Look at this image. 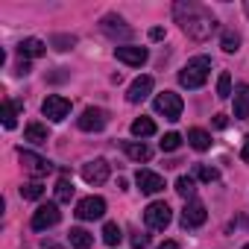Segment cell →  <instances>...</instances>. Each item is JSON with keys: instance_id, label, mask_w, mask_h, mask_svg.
<instances>
[{"instance_id": "cell-14", "label": "cell", "mask_w": 249, "mask_h": 249, "mask_svg": "<svg viewBox=\"0 0 249 249\" xmlns=\"http://www.w3.org/2000/svg\"><path fill=\"white\" fill-rule=\"evenodd\" d=\"M150 94H153V76H138V79L129 85L126 100H129V103H144Z\"/></svg>"}, {"instance_id": "cell-25", "label": "cell", "mask_w": 249, "mask_h": 249, "mask_svg": "<svg viewBox=\"0 0 249 249\" xmlns=\"http://www.w3.org/2000/svg\"><path fill=\"white\" fill-rule=\"evenodd\" d=\"M120 240H123L120 226H117V223H106V226H103V243H106V246H117Z\"/></svg>"}, {"instance_id": "cell-24", "label": "cell", "mask_w": 249, "mask_h": 249, "mask_svg": "<svg viewBox=\"0 0 249 249\" xmlns=\"http://www.w3.org/2000/svg\"><path fill=\"white\" fill-rule=\"evenodd\" d=\"M73 199V182L68 176H62L56 182V202H71Z\"/></svg>"}, {"instance_id": "cell-31", "label": "cell", "mask_w": 249, "mask_h": 249, "mask_svg": "<svg viewBox=\"0 0 249 249\" xmlns=\"http://www.w3.org/2000/svg\"><path fill=\"white\" fill-rule=\"evenodd\" d=\"M182 147V135L179 132H167L164 138H161V150L164 153H173V150H179Z\"/></svg>"}, {"instance_id": "cell-7", "label": "cell", "mask_w": 249, "mask_h": 249, "mask_svg": "<svg viewBox=\"0 0 249 249\" xmlns=\"http://www.w3.org/2000/svg\"><path fill=\"white\" fill-rule=\"evenodd\" d=\"M18 159H21V164H24V170H27L30 176H36V179H41V176H47V173H53V164H50L47 159H41V156H36L33 150H18Z\"/></svg>"}, {"instance_id": "cell-22", "label": "cell", "mask_w": 249, "mask_h": 249, "mask_svg": "<svg viewBox=\"0 0 249 249\" xmlns=\"http://www.w3.org/2000/svg\"><path fill=\"white\" fill-rule=\"evenodd\" d=\"M68 240H71V246H73V249H88V246L94 243V234H88L85 229H71Z\"/></svg>"}, {"instance_id": "cell-23", "label": "cell", "mask_w": 249, "mask_h": 249, "mask_svg": "<svg viewBox=\"0 0 249 249\" xmlns=\"http://www.w3.org/2000/svg\"><path fill=\"white\" fill-rule=\"evenodd\" d=\"M176 194L185 196V199L191 202L194 194H196V182H194V176H179V179H176Z\"/></svg>"}, {"instance_id": "cell-26", "label": "cell", "mask_w": 249, "mask_h": 249, "mask_svg": "<svg viewBox=\"0 0 249 249\" xmlns=\"http://www.w3.org/2000/svg\"><path fill=\"white\" fill-rule=\"evenodd\" d=\"M18 111H21V103H12V100H6L3 103V126L6 129H15V117H18Z\"/></svg>"}, {"instance_id": "cell-6", "label": "cell", "mask_w": 249, "mask_h": 249, "mask_svg": "<svg viewBox=\"0 0 249 249\" xmlns=\"http://www.w3.org/2000/svg\"><path fill=\"white\" fill-rule=\"evenodd\" d=\"M41 114H44L47 120L59 123V120H65V117L71 114V100L62 97V94H50V97L41 103Z\"/></svg>"}, {"instance_id": "cell-32", "label": "cell", "mask_w": 249, "mask_h": 249, "mask_svg": "<svg viewBox=\"0 0 249 249\" xmlns=\"http://www.w3.org/2000/svg\"><path fill=\"white\" fill-rule=\"evenodd\" d=\"M76 44V36H53L50 38V47H56V50H71Z\"/></svg>"}, {"instance_id": "cell-16", "label": "cell", "mask_w": 249, "mask_h": 249, "mask_svg": "<svg viewBox=\"0 0 249 249\" xmlns=\"http://www.w3.org/2000/svg\"><path fill=\"white\" fill-rule=\"evenodd\" d=\"M231 100H234V117L246 120L249 117V85H237L234 94H231Z\"/></svg>"}, {"instance_id": "cell-35", "label": "cell", "mask_w": 249, "mask_h": 249, "mask_svg": "<svg viewBox=\"0 0 249 249\" xmlns=\"http://www.w3.org/2000/svg\"><path fill=\"white\" fill-rule=\"evenodd\" d=\"M226 123H229L226 114H214V126H217V129H226Z\"/></svg>"}, {"instance_id": "cell-13", "label": "cell", "mask_w": 249, "mask_h": 249, "mask_svg": "<svg viewBox=\"0 0 249 249\" xmlns=\"http://www.w3.org/2000/svg\"><path fill=\"white\" fill-rule=\"evenodd\" d=\"M103 214H106V199L103 196H85L76 205V217L79 220H100Z\"/></svg>"}, {"instance_id": "cell-11", "label": "cell", "mask_w": 249, "mask_h": 249, "mask_svg": "<svg viewBox=\"0 0 249 249\" xmlns=\"http://www.w3.org/2000/svg\"><path fill=\"white\" fill-rule=\"evenodd\" d=\"M100 30L108 36V38H123V41H129L132 38V27H126V21L123 18H117V15H106L103 21H100Z\"/></svg>"}, {"instance_id": "cell-36", "label": "cell", "mask_w": 249, "mask_h": 249, "mask_svg": "<svg viewBox=\"0 0 249 249\" xmlns=\"http://www.w3.org/2000/svg\"><path fill=\"white\" fill-rule=\"evenodd\" d=\"M240 159H243V161H249V135L243 138V150H240Z\"/></svg>"}, {"instance_id": "cell-1", "label": "cell", "mask_w": 249, "mask_h": 249, "mask_svg": "<svg viewBox=\"0 0 249 249\" xmlns=\"http://www.w3.org/2000/svg\"><path fill=\"white\" fill-rule=\"evenodd\" d=\"M173 15H176V21L182 24V30L191 36V38H196V41H205L211 33H214V27H217V21H214V15L205 9V6H199V3H176L173 6Z\"/></svg>"}, {"instance_id": "cell-29", "label": "cell", "mask_w": 249, "mask_h": 249, "mask_svg": "<svg viewBox=\"0 0 249 249\" xmlns=\"http://www.w3.org/2000/svg\"><path fill=\"white\" fill-rule=\"evenodd\" d=\"M231 94H234V91H231V76L223 71L220 79H217V97H220V100H229Z\"/></svg>"}, {"instance_id": "cell-19", "label": "cell", "mask_w": 249, "mask_h": 249, "mask_svg": "<svg viewBox=\"0 0 249 249\" xmlns=\"http://www.w3.org/2000/svg\"><path fill=\"white\" fill-rule=\"evenodd\" d=\"M188 144L196 150V153H205L208 147H211V135L205 132V129H199V126H194L191 132H188Z\"/></svg>"}, {"instance_id": "cell-15", "label": "cell", "mask_w": 249, "mask_h": 249, "mask_svg": "<svg viewBox=\"0 0 249 249\" xmlns=\"http://www.w3.org/2000/svg\"><path fill=\"white\" fill-rule=\"evenodd\" d=\"M135 185H138L144 194H159V191H164V179H161L159 173H153V170H138Z\"/></svg>"}, {"instance_id": "cell-38", "label": "cell", "mask_w": 249, "mask_h": 249, "mask_svg": "<svg viewBox=\"0 0 249 249\" xmlns=\"http://www.w3.org/2000/svg\"><path fill=\"white\" fill-rule=\"evenodd\" d=\"M159 249H179V243H176V240H164Z\"/></svg>"}, {"instance_id": "cell-12", "label": "cell", "mask_w": 249, "mask_h": 249, "mask_svg": "<svg viewBox=\"0 0 249 249\" xmlns=\"http://www.w3.org/2000/svg\"><path fill=\"white\" fill-rule=\"evenodd\" d=\"M108 173H111V167H108L106 159H94V161H85L82 164V179L88 185H103L108 179Z\"/></svg>"}, {"instance_id": "cell-33", "label": "cell", "mask_w": 249, "mask_h": 249, "mask_svg": "<svg viewBox=\"0 0 249 249\" xmlns=\"http://www.w3.org/2000/svg\"><path fill=\"white\" fill-rule=\"evenodd\" d=\"M132 246H135V249H147V246H150V234H135V237H132Z\"/></svg>"}, {"instance_id": "cell-2", "label": "cell", "mask_w": 249, "mask_h": 249, "mask_svg": "<svg viewBox=\"0 0 249 249\" xmlns=\"http://www.w3.org/2000/svg\"><path fill=\"white\" fill-rule=\"evenodd\" d=\"M208 71H211V59L208 56H194L182 71H179V85L182 88H202L205 79H208Z\"/></svg>"}, {"instance_id": "cell-9", "label": "cell", "mask_w": 249, "mask_h": 249, "mask_svg": "<svg viewBox=\"0 0 249 249\" xmlns=\"http://www.w3.org/2000/svg\"><path fill=\"white\" fill-rule=\"evenodd\" d=\"M114 59H117V62H123V65H129V68H141V65L150 59V53H147V47L117 44V47H114Z\"/></svg>"}, {"instance_id": "cell-39", "label": "cell", "mask_w": 249, "mask_h": 249, "mask_svg": "<svg viewBox=\"0 0 249 249\" xmlns=\"http://www.w3.org/2000/svg\"><path fill=\"white\" fill-rule=\"evenodd\" d=\"M243 249H249V243H246V246H243Z\"/></svg>"}, {"instance_id": "cell-4", "label": "cell", "mask_w": 249, "mask_h": 249, "mask_svg": "<svg viewBox=\"0 0 249 249\" xmlns=\"http://www.w3.org/2000/svg\"><path fill=\"white\" fill-rule=\"evenodd\" d=\"M153 106H156V111H159V114H164L167 120H179V117H182V108H185L182 97H179V94H173V91H161V94L153 100Z\"/></svg>"}, {"instance_id": "cell-30", "label": "cell", "mask_w": 249, "mask_h": 249, "mask_svg": "<svg viewBox=\"0 0 249 249\" xmlns=\"http://www.w3.org/2000/svg\"><path fill=\"white\" fill-rule=\"evenodd\" d=\"M194 176H196L199 182H217V179H220V173H217L214 167H205V164H196V167H194Z\"/></svg>"}, {"instance_id": "cell-37", "label": "cell", "mask_w": 249, "mask_h": 249, "mask_svg": "<svg viewBox=\"0 0 249 249\" xmlns=\"http://www.w3.org/2000/svg\"><path fill=\"white\" fill-rule=\"evenodd\" d=\"M15 73H18V76H27V73H30V62H21V65H18V71H15Z\"/></svg>"}, {"instance_id": "cell-28", "label": "cell", "mask_w": 249, "mask_h": 249, "mask_svg": "<svg viewBox=\"0 0 249 249\" xmlns=\"http://www.w3.org/2000/svg\"><path fill=\"white\" fill-rule=\"evenodd\" d=\"M21 196L24 199H41L44 196V185L41 182H24L21 185Z\"/></svg>"}, {"instance_id": "cell-3", "label": "cell", "mask_w": 249, "mask_h": 249, "mask_svg": "<svg viewBox=\"0 0 249 249\" xmlns=\"http://www.w3.org/2000/svg\"><path fill=\"white\" fill-rule=\"evenodd\" d=\"M170 220H173V211H170L167 202H150L144 208V223L150 229H156V231H164L170 226Z\"/></svg>"}, {"instance_id": "cell-27", "label": "cell", "mask_w": 249, "mask_h": 249, "mask_svg": "<svg viewBox=\"0 0 249 249\" xmlns=\"http://www.w3.org/2000/svg\"><path fill=\"white\" fill-rule=\"evenodd\" d=\"M220 47H223L226 53H237V50H240V36H237L234 30H226L223 38H220Z\"/></svg>"}, {"instance_id": "cell-21", "label": "cell", "mask_w": 249, "mask_h": 249, "mask_svg": "<svg viewBox=\"0 0 249 249\" xmlns=\"http://www.w3.org/2000/svg\"><path fill=\"white\" fill-rule=\"evenodd\" d=\"M132 135H135V138H150V135H156V123H153L150 117L132 120Z\"/></svg>"}, {"instance_id": "cell-20", "label": "cell", "mask_w": 249, "mask_h": 249, "mask_svg": "<svg viewBox=\"0 0 249 249\" xmlns=\"http://www.w3.org/2000/svg\"><path fill=\"white\" fill-rule=\"evenodd\" d=\"M24 138L30 141V144H47V126H41V123H30V126L24 129Z\"/></svg>"}, {"instance_id": "cell-34", "label": "cell", "mask_w": 249, "mask_h": 249, "mask_svg": "<svg viewBox=\"0 0 249 249\" xmlns=\"http://www.w3.org/2000/svg\"><path fill=\"white\" fill-rule=\"evenodd\" d=\"M150 38H153V41H161V38H164V30H161V27H153V30H150Z\"/></svg>"}, {"instance_id": "cell-17", "label": "cell", "mask_w": 249, "mask_h": 249, "mask_svg": "<svg viewBox=\"0 0 249 249\" xmlns=\"http://www.w3.org/2000/svg\"><path fill=\"white\" fill-rule=\"evenodd\" d=\"M18 53H21V59L27 62V59H36V56H44V53H47V44H44L41 38H24V41L18 44Z\"/></svg>"}, {"instance_id": "cell-18", "label": "cell", "mask_w": 249, "mask_h": 249, "mask_svg": "<svg viewBox=\"0 0 249 249\" xmlns=\"http://www.w3.org/2000/svg\"><path fill=\"white\" fill-rule=\"evenodd\" d=\"M123 153H126L132 161H150L153 159V150L144 141H123Z\"/></svg>"}, {"instance_id": "cell-8", "label": "cell", "mask_w": 249, "mask_h": 249, "mask_svg": "<svg viewBox=\"0 0 249 249\" xmlns=\"http://www.w3.org/2000/svg\"><path fill=\"white\" fill-rule=\"evenodd\" d=\"M59 220H62L59 202H47V205H38V211L33 214V229H36V231H47V229H53Z\"/></svg>"}, {"instance_id": "cell-5", "label": "cell", "mask_w": 249, "mask_h": 249, "mask_svg": "<svg viewBox=\"0 0 249 249\" xmlns=\"http://www.w3.org/2000/svg\"><path fill=\"white\" fill-rule=\"evenodd\" d=\"M79 129L82 132H103L106 123H108V111L106 108H97V106H88L82 114H79Z\"/></svg>"}, {"instance_id": "cell-10", "label": "cell", "mask_w": 249, "mask_h": 249, "mask_svg": "<svg viewBox=\"0 0 249 249\" xmlns=\"http://www.w3.org/2000/svg\"><path fill=\"white\" fill-rule=\"evenodd\" d=\"M205 220H208V211H205V205H202L199 199H191V202L182 208V217H179L182 229H196V226H202Z\"/></svg>"}]
</instances>
